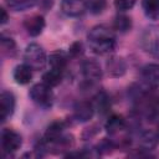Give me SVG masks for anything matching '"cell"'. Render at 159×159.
I'll return each mask as SVG.
<instances>
[{"label": "cell", "mask_w": 159, "mask_h": 159, "mask_svg": "<svg viewBox=\"0 0 159 159\" xmlns=\"http://www.w3.org/2000/svg\"><path fill=\"white\" fill-rule=\"evenodd\" d=\"M130 94L138 116L147 119H155L159 116V94L155 88L137 86Z\"/></svg>", "instance_id": "1"}, {"label": "cell", "mask_w": 159, "mask_h": 159, "mask_svg": "<svg viewBox=\"0 0 159 159\" xmlns=\"http://www.w3.org/2000/svg\"><path fill=\"white\" fill-rule=\"evenodd\" d=\"M89 48L98 55H106L116 47V35L112 29L106 25L93 26L87 35Z\"/></svg>", "instance_id": "2"}, {"label": "cell", "mask_w": 159, "mask_h": 159, "mask_svg": "<svg viewBox=\"0 0 159 159\" xmlns=\"http://www.w3.org/2000/svg\"><path fill=\"white\" fill-rule=\"evenodd\" d=\"M106 132L116 147H124L130 142V129L122 116H111L106 122Z\"/></svg>", "instance_id": "3"}, {"label": "cell", "mask_w": 159, "mask_h": 159, "mask_svg": "<svg viewBox=\"0 0 159 159\" xmlns=\"http://www.w3.org/2000/svg\"><path fill=\"white\" fill-rule=\"evenodd\" d=\"M24 63L31 67L34 71L42 70L47 63V56L42 46L39 43H30L24 51Z\"/></svg>", "instance_id": "4"}, {"label": "cell", "mask_w": 159, "mask_h": 159, "mask_svg": "<svg viewBox=\"0 0 159 159\" xmlns=\"http://www.w3.org/2000/svg\"><path fill=\"white\" fill-rule=\"evenodd\" d=\"M52 87H50L48 84H46L45 82L42 83H36L34 84L30 91H29V96L31 98V101L37 104L41 108H50L53 104V92L51 89Z\"/></svg>", "instance_id": "5"}, {"label": "cell", "mask_w": 159, "mask_h": 159, "mask_svg": "<svg viewBox=\"0 0 159 159\" xmlns=\"http://www.w3.org/2000/svg\"><path fill=\"white\" fill-rule=\"evenodd\" d=\"M140 45L145 52L159 56V26L147 27L140 36Z\"/></svg>", "instance_id": "6"}, {"label": "cell", "mask_w": 159, "mask_h": 159, "mask_svg": "<svg viewBox=\"0 0 159 159\" xmlns=\"http://www.w3.org/2000/svg\"><path fill=\"white\" fill-rule=\"evenodd\" d=\"M22 144L21 135L14 129L5 128L1 132V148L5 154H12L17 149H20Z\"/></svg>", "instance_id": "7"}, {"label": "cell", "mask_w": 159, "mask_h": 159, "mask_svg": "<svg viewBox=\"0 0 159 159\" xmlns=\"http://www.w3.org/2000/svg\"><path fill=\"white\" fill-rule=\"evenodd\" d=\"M83 78L88 84H94L102 78V68L99 63L94 60H84L81 65Z\"/></svg>", "instance_id": "8"}, {"label": "cell", "mask_w": 159, "mask_h": 159, "mask_svg": "<svg viewBox=\"0 0 159 159\" xmlns=\"http://www.w3.org/2000/svg\"><path fill=\"white\" fill-rule=\"evenodd\" d=\"M140 77L143 84L149 88L159 87V65L158 63H148L140 71Z\"/></svg>", "instance_id": "9"}, {"label": "cell", "mask_w": 159, "mask_h": 159, "mask_svg": "<svg viewBox=\"0 0 159 159\" xmlns=\"http://www.w3.org/2000/svg\"><path fill=\"white\" fill-rule=\"evenodd\" d=\"M15 96L12 92L2 91L0 94V112H1V122H6L15 112Z\"/></svg>", "instance_id": "10"}, {"label": "cell", "mask_w": 159, "mask_h": 159, "mask_svg": "<svg viewBox=\"0 0 159 159\" xmlns=\"http://www.w3.org/2000/svg\"><path fill=\"white\" fill-rule=\"evenodd\" d=\"M61 9L65 15L71 17H78L87 10L84 0H62Z\"/></svg>", "instance_id": "11"}, {"label": "cell", "mask_w": 159, "mask_h": 159, "mask_svg": "<svg viewBox=\"0 0 159 159\" xmlns=\"http://www.w3.org/2000/svg\"><path fill=\"white\" fill-rule=\"evenodd\" d=\"M94 111H96V108H94L93 102L81 101L73 108V117L78 122H87L93 117Z\"/></svg>", "instance_id": "12"}, {"label": "cell", "mask_w": 159, "mask_h": 159, "mask_svg": "<svg viewBox=\"0 0 159 159\" xmlns=\"http://www.w3.org/2000/svg\"><path fill=\"white\" fill-rule=\"evenodd\" d=\"M65 127H66V124H65V122H62V120L52 122V123L47 127V129H46V132H45V135H43V138H42V142H43L46 145L55 143L56 140H58V139L63 135Z\"/></svg>", "instance_id": "13"}, {"label": "cell", "mask_w": 159, "mask_h": 159, "mask_svg": "<svg viewBox=\"0 0 159 159\" xmlns=\"http://www.w3.org/2000/svg\"><path fill=\"white\" fill-rule=\"evenodd\" d=\"M45 19L41 15H32L24 21V27L30 36H39L45 29Z\"/></svg>", "instance_id": "14"}, {"label": "cell", "mask_w": 159, "mask_h": 159, "mask_svg": "<svg viewBox=\"0 0 159 159\" xmlns=\"http://www.w3.org/2000/svg\"><path fill=\"white\" fill-rule=\"evenodd\" d=\"M125 61L119 56H112L107 62V72L112 77H120L125 73Z\"/></svg>", "instance_id": "15"}, {"label": "cell", "mask_w": 159, "mask_h": 159, "mask_svg": "<svg viewBox=\"0 0 159 159\" xmlns=\"http://www.w3.org/2000/svg\"><path fill=\"white\" fill-rule=\"evenodd\" d=\"M32 71L34 70L31 67H29L26 63L16 66L14 72H12L15 82L17 84H27V83H30L31 80H32Z\"/></svg>", "instance_id": "16"}, {"label": "cell", "mask_w": 159, "mask_h": 159, "mask_svg": "<svg viewBox=\"0 0 159 159\" xmlns=\"http://www.w3.org/2000/svg\"><path fill=\"white\" fill-rule=\"evenodd\" d=\"M67 61H68V57L62 51H55L48 57L50 67L55 68V70H60L62 72H65V70L67 67Z\"/></svg>", "instance_id": "17"}, {"label": "cell", "mask_w": 159, "mask_h": 159, "mask_svg": "<svg viewBox=\"0 0 159 159\" xmlns=\"http://www.w3.org/2000/svg\"><path fill=\"white\" fill-rule=\"evenodd\" d=\"M142 7L148 19L150 20L159 19V0H143Z\"/></svg>", "instance_id": "18"}, {"label": "cell", "mask_w": 159, "mask_h": 159, "mask_svg": "<svg viewBox=\"0 0 159 159\" xmlns=\"http://www.w3.org/2000/svg\"><path fill=\"white\" fill-rule=\"evenodd\" d=\"M157 140H158V137L157 134L152 133V132H148V130H144L139 134V139H138V143L140 145L142 149L144 150H150L155 147L157 144Z\"/></svg>", "instance_id": "19"}, {"label": "cell", "mask_w": 159, "mask_h": 159, "mask_svg": "<svg viewBox=\"0 0 159 159\" xmlns=\"http://www.w3.org/2000/svg\"><path fill=\"white\" fill-rule=\"evenodd\" d=\"M63 78V72L60 70H55V68H50L46 73H43L42 76V82H45L46 84H48L50 87H55L58 86L61 83Z\"/></svg>", "instance_id": "20"}, {"label": "cell", "mask_w": 159, "mask_h": 159, "mask_svg": "<svg viewBox=\"0 0 159 159\" xmlns=\"http://www.w3.org/2000/svg\"><path fill=\"white\" fill-rule=\"evenodd\" d=\"M113 26H114V30H117L119 32H127L132 29V20L129 16H127L124 14H118L114 19Z\"/></svg>", "instance_id": "21"}, {"label": "cell", "mask_w": 159, "mask_h": 159, "mask_svg": "<svg viewBox=\"0 0 159 159\" xmlns=\"http://www.w3.org/2000/svg\"><path fill=\"white\" fill-rule=\"evenodd\" d=\"M37 0H5L9 9L14 11H25L27 9H31Z\"/></svg>", "instance_id": "22"}, {"label": "cell", "mask_w": 159, "mask_h": 159, "mask_svg": "<svg viewBox=\"0 0 159 159\" xmlns=\"http://www.w3.org/2000/svg\"><path fill=\"white\" fill-rule=\"evenodd\" d=\"M1 51L4 55L14 56L16 53V43L11 37H6L5 35L1 36Z\"/></svg>", "instance_id": "23"}, {"label": "cell", "mask_w": 159, "mask_h": 159, "mask_svg": "<svg viewBox=\"0 0 159 159\" xmlns=\"http://www.w3.org/2000/svg\"><path fill=\"white\" fill-rule=\"evenodd\" d=\"M93 104H94V108H96L98 112L106 113V112L108 111V108H109V99H108V96H107L104 92L98 93V94L96 96V98H94Z\"/></svg>", "instance_id": "24"}, {"label": "cell", "mask_w": 159, "mask_h": 159, "mask_svg": "<svg viewBox=\"0 0 159 159\" xmlns=\"http://www.w3.org/2000/svg\"><path fill=\"white\" fill-rule=\"evenodd\" d=\"M87 10L92 14H101L106 7V0H84Z\"/></svg>", "instance_id": "25"}, {"label": "cell", "mask_w": 159, "mask_h": 159, "mask_svg": "<svg viewBox=\"0 0 159 159\" xmlns=\"http://www.w3.org/2000/svg\"><path fill=\"white\" fill-rule=\"evenodd\" d=\"M137 0H114V6L118 11L124 12L127 10H130L135 5Z\"/></svg>", "instance_id": "26"}, {"label": "cell", "mask_w": 159, "mask_h": 159, "mask_svg": "<svg viewBox=\"0 0 159 159\" xmlns=\"http://www.w3.org/2000/svg\"><path fill=\"white\" fill-rule=\"evenodd\" d=\"M82 45H81V42H75V43H72L71 45V47H70V55L71 56H73V57H77V56H80V55H82Z\"/></svg>", "instance_id": "27"}, {"label": "cell", "mask_w": 159, "mask_h": 159, "mask_svg": "<svg viewBox=\"0 0 159 159\" xmlns=\"http://www.w3.org/2000/svg\"><path fill=\"white\" fill-rule=\"evenodd\" d=\"M7 19H9V16H7V14H6V10L5 9H1V24L4 25V24H6L7 22Z\"/></svg>", "instance_id": "28"}, {"label": "cell", "mask_w": 159, "mask_h": 159, "mask_svg": "<svg viewBox=\"0 0 159 159\" xmlns=\"http://www.w3.org/2000/svg\"><path fill=\"white\" fill-rule=\"evenodd\" d=\"M155 134H157V137H158V139H159V122H158V125H157V132H155Z\"/></svg>", "instance_id": "29"}]
</instances>
